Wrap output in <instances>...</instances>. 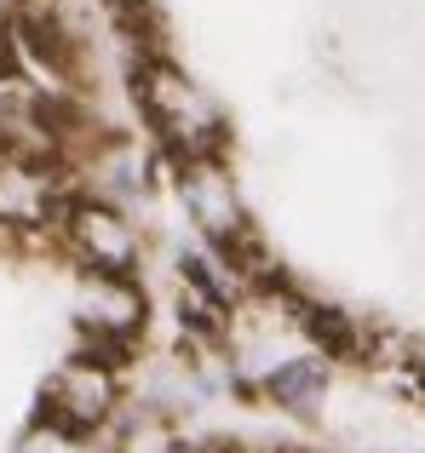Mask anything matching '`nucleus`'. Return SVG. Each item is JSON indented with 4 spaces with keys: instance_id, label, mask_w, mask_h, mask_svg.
<instances>
[{
    "instance_id": "nucleus-1",
    "label": "nucleus",
    "mask_w": 425,
    "mask_h": 453,
    "mask_svg": "<svg viewBox=\"0 0 425 453\" xmlns=\"http://www.w3.org/2000/svg\"><path fill=\"white\" fill-rule=\"evenodd\" d=\"M138 110H144V121L161 133V144L173 150V161L190 166V161H219L224 138H230V127H224L219 104L207 98L202 87H196L184 69H173L167 58H150V64H138Z\"/></svg>"
},
{
    "instance_id": "nucleus-2",
    "label": "nucleus",
    "mask_w": 425,
    "mask_h": 453,
    "mask_svg": "<svg viewBox=\"0 0 425 453\" xmlns=\"http://www.w3.org/2000/svg\"><path fill=\"white\" fill-rule=\"evenodd\" d=\"M64 242L98 281H133L138 276V253H144V247H138V230L110 201H69Z\"/></svg>"
},
{
    "instance_id": "nucleus-3",
    "label": "nucleus",
    "mask_w": 425,
    "mask_h": 453,
    "mask_svg": "<svg viewBox=\"0 0 425 453\" xmlns=\"http://www.w3.org/2000/svg\"><path fill=\"white\" fill-rule=\"evenodd\" d=\"M121 408V379L98 356H69L52 379H46V419L64 425L75 436H92L115 419Z\"/></svg>"
},
{
    "instance_id": "nucleus-4",
    "label": "nucleus",
    "mask_w": 425,
    "mask_h": 453,
    "mask_svg": "<svg viewBox=\"0 0 425 453\" xmlns=\"http://www.w3.org/2000/svg\"><path fill=\"white\" fill-rule=\"evenodd\" d=\"M179 201L196 219V230L207 235L219 253H253V230H247L242 196H236L230 173L219 161H190L179 166Z\"/></svg>"
},
{
    "instance_id": "nucleus-5",
    "label": "nucleus",
    "mask_w": 425,
    "mask_h": 453,
    "mask_svg": "<svg viewBox=\"0 0 425 453\" xmlns=\"http://www.w3.org/2000/svg\"><path fill=\"white\" fill-rule=\"evenodd\" d=\"M64 184L46 161H23V155H0V224H18V230H35V224H64L69 212Z\"/></svg>"
},
{
    "instance_id": "nucleus-6",
    "label": "nucleus",
    "mask_w": 425,
    "mask_h": 453,
    "mask_svg": "<svg viewBox=\"0 0 425 453\" xmlns=\"http://www.w3.org/2000/svg\"><path fill=\"white\" fill-rule=\"evenodd\" d=\"M81 327H87V339L98 344V362H115V350H127V344L138 339V327H144V293L133 288V281H98L92 276L87 299H81Z\"/></svg>"
},
{
    "instance_id": "nucleus-7",
    "label": "nucleus",
    "mask_w": 425,
    "mask_h": 453,
    "mask_svg": "<svg viewBox=\"0 0 425 453\" xmlns=\"http://www.w3.org/2000/svg\"><path fill=\"white\" fill-rule=\"evenodd\" d=\"M265 396L282 413H293V419H316L322 396H328V362L322 356H288V362H276L265 373Z\"/></svg>"
},
{
    "instance_id": "nucleus-8",
    "label": "nucleus",
    "mask_w": 425,
    "mask_h": 453,
    "mask_svg": "<svg viewBox=\"0 0 425 453\" xmlns=\"http://www.w3.org/2000/svg\"><path fill=\"white\" fill-rule=\"evenodd\" d=\"M12 453H87V448H81L75 431H64V425H52V419H35L29 431L18 436V448H12Z\"/></svg>"
}]
</instances>
